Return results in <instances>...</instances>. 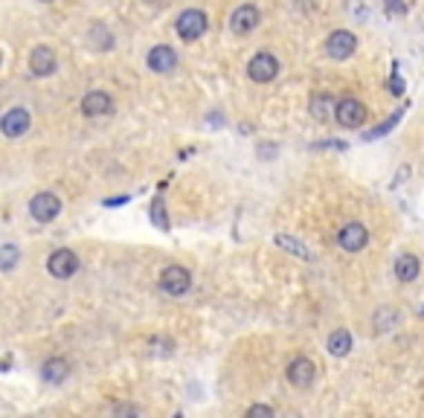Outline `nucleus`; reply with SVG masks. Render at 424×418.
<instances>
[{
    "label": "nucleus",
    "mask_w": 424,
    "mask_h": 418,
    "mask_svg": "<svg viewBox=\"0 0 424 418\" xmlns=\"http://www.w3.org/2000/svg\"><path fill=\"white\" fill-rule=\"evenodd\" d=\"M369 119V110L360 99L355 96H343V99H337V110H334V122L340 125V128H360V125Z\"/></svg>",
    "instance_id": "1"
},
{
    "label": "nucleus",
    "mask_w": 424,
    "mask_h": 418,
    "mask_svg": "<svg viewBox=\"0 0 424 418\" xmlns=\"http://www.w3.org/2000/svg\"><path fill=\"white\" fill-rule=\"evenodd\" d=\"M206 26H209V18H206V12L201 9H186V12H180L177 21H175V30L180 35V41H197L204 32H206Z\"/></svg>",
    "instance_id": "2"
},
{
    "label": "nucleus",
    "mask_w": 424,
    "mask_h": 418,
    "mask_svg": "<svg viewBox=\"0 0 424 418\" xmlns=\"http://www.w3.org/2000/svg\"><path fill=\"white\" fill-rule=\"evenodd\" d=\"M160 288L168 297H183L192 288V273L180 264H168V268L160 273Z\"/></svg>",
    "instance_id": "3"
},
{
    "label": "nucleus",
    "mask_w": 424,
    "mask_h": 418,
    "mask_svg": "<svg viewBox=\"0 0 424 418\" xmlns=\"http://www.w3.org/2000/svg\"><path fill=\"white\" fill-rule=\"evenodd\" d=\"M59 212H61V201L55 192H38L30 201V215L38 224H50V221L59 218Z\"/></svg>",
    "instance_id": "4"
},
{
    "label": "nucleus",
    "mask_w": 424,
    "mask_h": 418,
    "mask_svg": "<svg viewBox=\"0 0 424 418\" xmlns=\"http://www.w3.org/2000/svg\"><path fill=\"white\" fill-rule=\"evenodd\" d=\"M285 378H288V384L296 386V389H308L311 384H314V378H317V366H314V360L305 357V355L293 357L291 364L285 366Z\"/></svg>",
    "instance_id": "5"
},
{
    "label": "nucleus",
    "mask_w": 424,
    "mask_h": 418,
    "mask_svg": "<svg viewBox=\"0 0 424 418\" xmlns=\"http://www.w3.org/2000/svg\"><path fill=\"white\" fill-rule=\"evenodd\" d=\"M358 50V38L355 32H349V30H334L329 38H326V55L334 61H346L351 59Z\"/></svg>",
    "instance_id": "6"
},
{
    "label": "nucleus",
    "mask_w": 424,
    "mask_h": 418,
    "mask_svg": "<svg viewBox=\"0 0 424 418\" xmlns=\"http://www.w3.org/2000/svg\"><path fill=\"white\" fill-rule=\"evenodd\" d=\"M47 270H50V276L52 279H73L76 276V270H79V256L73 253V250H67V247H61V250H55V253L47 259Z\"/></svg>",
    "instance_id": "7"
},
{
    "label": "nucleus",
    "mask_w": 424,
    "mask_h": 418,
    "mask_svg": "<svg viewBox=\"0 0 424 418\" xmlns=\"http://www.w3.org/2000/svg\"><path fill=\"white\" fill-rule=\"evenodd\" d=\"M247 76L253 81H259V85H267V81H273L279 76V61H276V55L271 52H256L250 59L247 64Z\"/></svg>",
    "instance_id": "8"
},
{
    "label": "nucleus",
    "mask_w": 424,
    "mask_h": 418,
    "mask_svg": "<svg viewBox=\"0 0 424 418\" xmlns=\"http://www.w3.org/2000/svg\"><path fill=\"white\" fill-rule=\"evenodd\" d=\"M337 244H340L346 253H360V250L369 244V230H366L360 221H349V224L337 232Z\"/></svg>",
    "instance_id": "9"
},
{
    "label": "nucleus",
    "mask_w": 424,
    "mask_h": 418,
    "mask_svg": "<svg viewBox=\"0 0 424 418\" xmlns=\"http://www.w3.org/2000/svg\"><path fill=\"white\" fill-rule=\"evenodd\" d=\"M55 67H59V59H55L52 47H47V44L32 47V52H30V73H32L35 79H47V76H52V73H55Z\"/></svg>",
    "instance_id": "10"
},
{
    "label": "nucleus",
    "mask_w": 424,
    "mask_h": 418,
    "mask_svg": "<svg viewBox=\"0 0 424 418\" xmlns=\"http://www.w3.org/2000/svg\"><path fill=\"white\" fill-rule=\"evenodd\" d=\"M30 125H32L30 110L26 108H9L3 114V119H0V131H3V137L15 139V137H23L26 131H30Z\"/></svg>",
    "instance_id": "11"
},
{
    "label": "nucleus",
    "mask_w": 424,
    "mask_h": 418,
    "mask_svg": "<svg viewBox=\"0 0 424 418\" xmlns=\"http://www.w3.org/2000/svg\"><path fill=\"white\" fill-rule=\"evenodd\" d=\"M259 21H262V12L253 6V3H242V6H238L233 15H230V30H233L235 35H250V32L259 26Z\"/></svg>",
    "instance_id": "12"
},
{
    "label": "nucleus",
    "mask_w": 424,
    "mask_h": 418,
    "mask_svg": "<svg viewBox=\"0 0 424 418\" xmlns=\"http://www.w3.org/2000/svg\"><path fill=\"white\" fill-rule=\"evenodd\" d=\"M146 64H148V70H154V73H172V70L177 67V52L168 44H154L148 50Z\"/></svg>",
    "instance_id": "13"
},
{
    "label": "nucleus",
    "mask_w": 424,
    "mask_h": 418,
    "mask_svg": "<svg viewBox=\"0 0 424 418\" xmlns=\"http://www.w3.org/2000/svg\"><path fill=\"white\" fill-rule=\"evenodd\" d=\"M114 110V99L105 93V90H90V93H84V99H81V114L84 117H105Z\"/></svg>",
    "instance_id": "14"
},
{
    "label": "nucleus",
    "mask_w": 424,
    "mask_h": 418,
    "mask_svg": "<svg viewBox=\"0 0 424 418\" xmlns=\"http://www.w3.org/2000/svg\"><path fill=\"white\" fill-rule=\"evenodd\" d=\"M308 110H311V117H314L317 122H326L334 117V110H337V99L331 93L326 90H317V93H311V102H308Z\"/></svg>",
    "instance_id": "15"
},
{
    "label": "nucleus",
    "mask_w": 424,
    "mask_h": 418,
    "mask_svg": "<svg viewBox=\"0 0 424 418\" xmlns=\"http://www.w3.org/2000/svg\"><path fill=\"white\" fill-rule=\"evenodd\" d=\"M392 270H395V279H398V282H404V285L407 282H416L418 273H421V261L413 253H401L398 259H395Z\"/></svg>",
    "instance_id": "16"
},
{
    "label": "nucleus",
    "mask_w": 424,
    "mask_h": 418,
    "mask_svg": "<svg viewBox=\"0 0 424 418\" xmlns=\"http://www.w3.org/2000/svg\"><path fill=\"white\" fill-rule=\"evenodd\" d=\"M273 244H276L279 250H285V253H291V256H296V259H302V261H311V259H314V256H311V250H308L302 241H296L293 235H288V232L273 235Z\"/></svg>",
    "instance_id": "17"
},
{
    "label": "nucleus",
    "mask_w": 424,
    "mask_h": 418,
    "mask_svg": "<svg viewBox=\"0 0 424 418\" xmlns=\"http://www.w3.org/2000/svg\"><path fill=\"white\" fill-rule=\"evenodd\" d=\"M326 348H329L331 357H346L351 352V334H349V328H334L329 334Z\"/></svg>",
    "instance_id": "18"
},
{
    "label": "nucleus",
    "mask_w": 424,
    "mask_h": 418,
    "mask_svg": "<svg viewBox=\"0 0 424 418\" xmlns=\"http://www.w3.org/2000/svg\"><path fill=\"white\" fill-rule=\"evenodd\" d=\"M67 375H70V364L64 357H50L47 364L41 366V378H44L47 384H61Z\"/></svg>",
    "instance_id": "19"
},
{
    "label": "nucleus",
    "mask_w": 424,
    "mask_h": 418,
    "mask_svg": "<svg viewBox=\"0 0 424 418\" xmlns=\"http://www.w3.org/2000/svg\"><path fill=\"white\" fill-rule=\"evenodd\" d=\"M401 117H404V108H398V110H395V114H389V117H387L384 122H380V125H375L372 131H366V134H363V139H366V143H375V139L387 137V134L395 128V125L401 122Z\"/></svg>",
    "instance_id": "20"
},
{
    "label": "nucleus",
    "mask_w": 424,
    "mask_h": 418,
    "mask_svg": "<svg viewBox=\"0 0 424 418\" xmlns=\"http://www.w3.org/2000/svg\"><path fill=\"white\" fill-rule=\"evenodd\" d=\"M18 259H21L18 244H3V247H0V270H3V273H9L12 268H15Z\"/></svg>",
    "instance_id": "21"
},
{
    "label": "nucleus",
    "mask_w": 424,
    "mask_h": 418,
    "mask_svg": "<svg viewBox=\"0 0 424 418\" xmlns=\"http://www.w3.org/2000/svg\"><path fill=\"white\" fill-rule=\"evenodd\" d=\"M151 224L157 230H168V218H166V203H163V195H157V198L151 201Z\"/></svg>",
    "instance_id": "22"
},
{
    "label": "nucleus",
    "mask_w": 424,
    "mask_h": 418,
    "mask_svg": "<svg viewBox=\"0 0 424 418\" xmlns=\"http://www.w3.org/2000/svg\"><path fill=\"white\" fill-rule=\"evenodd\" d=\"M90 41H93V44L99 41V50H110V44H114V38H110V32L105 30V23H93Z\"/></svg>",
    "instance_id": "23"
},
{
    "label": "nucleus",
    "mask_w": 424,
    "mask_h": 418,
    "mask_svg": "<svg viewBox=\"0 0 424 418\" xmlns=\"http://www.w3.org/2000/svg\"><path fill=\"white\" fill-rule=\"evenodd\" d=\"M389 93L392 96H404V79L398 76V70H392V76H389Z\"/></svg>",
    "instance_id": "24"
},
{
    "label": "nucleus",
    "mask_w": 424,
    "mask_h": 418,
    "mask_svg": "<svg viewBox=\"0 0 424 418\" xmlns=\"http://www.w3.org/2000/svg\"><path fill=\"white\" fill-rule=\"evenodd\" d=\"M247 415H273V407H264V404H253L247 410Z\"/></svg>",
    "instance_id": "25"
},
{
    "label": "nucleus",
    "mask_w": 424,
    "mask_h": 418,
    "mask_svg": "<svg viewBox=\"0 0 424 418\" xmlns=\"http://www.w3.org/2000/svg\"><path fill=\"white\" fill-rule=\"evenodd\" d=\"M131 198H128V195H122V198H108L105 201V206H122V203H128Z\"/></svg>",
    "instance_id": "26"
},
{
    "label": "nucleus",
    "mask_w": 424,
    "mask_h": 418,
    "mask_svg": "<svg viewBox=\"0 0 424 418\" xmlns=\"http://www.w3.org/2000/svg\"><path fill=\"white\" fill-rule=\"evenodd\" d=\"M273 151H276L273 146H264V148H262V157H273Z\"/></svg>",
    "instance_id": "27"
},
{
    "label": "nucleus",
    "mask_w": 424,
    "mask_h": 418,
    "mask_svg": "<svg viewBox=\"0 0 424 418\" xmlns=\"http://www.w3.org/2000/svg\"><path fill=\"white\" fill-rule=\"evenodd\" d=\"M44 3H50V0H44Z\"/></svg>",
    "instance_id": "28"
}]
</instances>
